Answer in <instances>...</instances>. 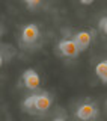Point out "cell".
I'll return each mask as SVG.
<instances>
[{
  "mask_svg": "<svg viewBox=\"0 0 107 121\" xmlns=\"http://www.w3.org/2000/svg\"><path fill=\"white\" fill-rule=\"evenodd\" d=\"M21 82H23V85H24V88H27L29 91H32V92L41 91L39 74H38L33 68H27V70L21 74Z\"/></svg>",
  "mask_w": 107,
  "mask_h": 121,
  "instance_id": "5",
  "label": "cell"
},
{
  "mask_svg": "<svg viewBox=\"0 0 107 121\" xmlns=\"http://www.w3.org/2000/svg\"><path fill=\"white\" fill-rule=\"evenodd\" d=\"M95 73H97L98 79H100L104 85H107V59L100 60V62L95 65Z\"/></svg>",
  "mask_w": 107,
  "mask_h": 121,
  "instance_id": "7",
  "label": "cell"
},
{
  "mask_svg": "<svg viewBox=\"0 0 107 121\" xmlns=\"http://www.w3.org/2000/svg\"><path fill=\"white\" fill-rule=\"evenodd\" d=\"M72 39L75 41L80 52H85L89 48L91 43H92V33L89 30H78V32H75L72 35Z\"/></svg>",
  "mask_w": 107,
  "mask_h": 121,
  "instance_id": "6",
  "label": "cell"
},
{
  "mask_svg": "<svg viewBox=\"0 0 107 121\" xmlns=\"http://www.w3.org/2000/svg\"><path fill=\"white\" fill-rule=\"evenodd\" d=\"M21 104L26 112L32 113V115H42L51 108L53 97L47 91H38V92H32L30 95H27Z\"/></svg>",
  "mask_w": 107,
  "mask_h": 121,
  "instance_id": "1",
  "label": "cell"
},
{
  "mask_svg": "<svg viewBox=\"0 0 107 121\" xmlns=\"http://www.w3.org/2000/svg\"><path fill=\"white\" fill-rule=\"evenodd\" d=\"M41 39V29L39 26L35 24V23H29V24H24L21 27L20 32V43L23 47L26 48H32L39 43Z\"/></svg>",
  "mask_w": 107,
  "mask_h": 121,
  "instance_id": "2",
  "label": "cell"
},
{
  "mask_svg": "<svg viewBox=\"0 0 107 121\" xmlns=\"http://www.w3.org/2000/svg\"><path fill=\"white\" fill-rule=\"evenodd\" d=\"M98 29H100L101 33H106L107 35V15L100 18V21H98Z\"/></svg>",
  "mask_w": 107,
  "mask_h": 121,
  "instance_id": "8",
  "label": "cell"
},
{
  "mask_svg": "<svg viewBox=\"0 0 107 121\" xmlns=\"http://www.w3.org/2000/svg\"><path fill=\"white\" fill-rule=\"evenodd\" d=\"M98 112H100V109L94 101H85L77 106L74 115L80 121H94L98 117Z\"/></svg>",
  "mask_w": 107,
  "mask_h": 121,
  "instance_id": "3",
  "label": "cell"
},
{
  "mask_svg": "<svg viewBox=\"0 0 107 121\" xmlns=\"http://www.w3.org/2000/svg\"><path fill=\"white\" fill-rule=\"evenodd\" d=\"M53 121H66L63 118V117H54V118H53Z\"/></svg>",
  "mask_w": 107,
  "mask_h": 121,
  "instance_id": "10",
  "label": "cell"
},
{
  "mask_svg": "<svg viewBox=\"0 0 107 121\" xmlns=\"http://www.w3.org/2000/svg\"><path fill=\"white\" fill-rule=\"evenodd\" d=\"M24 5L29 8V9H35V8H39V6H42V3L39 2V0H32V2H24Z\"/></svg>",
  "mask_w": 107,
  "mask_h": 121,
  "instance_id": "9",
  "label": "cell"
},
{
  "mask_svg": "<svg viewBox=\"0 0 107 121\" xmlns=\"http://www.w3.org/2000/svg\"><path fill=\"white\" fill-rule=\"evenodd\" d=\"M57 52H59L60 56L68 58V59L77 58L80 53L77 44H75V41L72 38H60V41L57 43Z\"/></svg>",
  "mask_w": 107,
  "mask_h": 121,
  "instance_id": "4",
  "label": "cell"
}]
</instances>
